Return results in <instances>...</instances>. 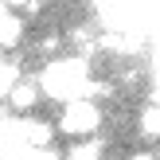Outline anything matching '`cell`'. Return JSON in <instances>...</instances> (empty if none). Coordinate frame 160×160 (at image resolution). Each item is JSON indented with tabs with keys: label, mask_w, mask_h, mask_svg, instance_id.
Wrapping results in <instances>:
<instances>
[{
	"label": "cell",
	"mask_w": 160,
	"mask_h": 160,
	"mask_svg": "<svg viewBox=\"0 0 160 160\" xmlns=\"http://www.w3.org/2000/svg\"><path fill=\"white\" fill-rule=\"evenodd\" d=\"M39 86H43L51 98L59 102H86L90 94H102L106 86H94L90 78H86V62L78 59H62V62H51V67L39 74Z\"/></svg>",
	"instance_id": "cell-1"
},
{
	"label": "cell",
	"mask_w": 160,
	"mask_h": 160,
	"mask_svg": "<svg viewBox=\"0 0 160 160\" xmlns=\"http://www.w3.org/2000/svg\"><path fill=\"white\" fill-rule=\"evenodd\" d=\"M102 125V109L94 106L90 98L86 102H70L67 109H62V117H59V129L67 133V137H86V133H94Z\"/></svg>",
	"instance_id": "cell-2"
},
{
	"label": "cell",
	"mask_w": 160,
	"mask_h": 160,
	"mask_svg": "<svg viewBox=\"0 0 160 160\" xmlns=\"http://www.w3.org/2000/svg\"><path fill=\"white\" fill-rule=\"evenodd\" d=\"M55 141V129L47 121H23V145L28 148H47Z\"/></svg>",
	"instance_id": "cell-3"
},
{
	"label": "cell",
	"mask_w": 160,
	"mask_h": 160,
	"mask_svg": "<svg viewBox=\"0 0 160 160\" xmlns=\"http://www.w3.org/2000/svg\"><path fill=\"white\" fill-rule=\"evenodd\" d=\"M39 90H43V86L39 82H31V78H20V82H16V90H12V109H31L39 102Z\"/></svg>",
	"instance_id": "cell-4"
},
{
	"label": "cell",
	"mask_w": 160,
	"mask_h": 160,
	"mask_svg": "<svg viewBox=\"0 0 160 160\" xmlns=\"http://www.w3.org/2000/svg\"><path fill=\"white\" fill-rule=\"evenodd\" d=\"M23 39V20L20 16H8L4 23H0V47H16Z\"/></svg>",
	"instance_id": "cell-5"
},
{
	"label": "cell",
	"mask_w": 160,
	"mask_h": 160,
	"mask_svg": "<svg viewBox=\"0 0 160 160\" xmlns=\"http://www.w3.org/2000/svg\"><path fill=\"white\" fill-rule=\"evenodd\" d=\"M137 125H141L145 137H160V106H145L141 117H137Z\"/></svg>",
	"instance_id": "cell-6"
},
{
	"label": "cell",
	"mask_w": 160,
	"mask_h": 160,
	"mask_svg": "<svg viewBox=\"0 0 160 160\" xmlns=\"http://www.w3.org/2000/svg\"><path fill=\"white\" fill-rule=\"evenodd\" d=\"M67 160H102V145L98 141H82V145H74L67 152Z\"/></svg>",
	"instance_id": "cell-7"
},
{
	"label": "cell",
	"mask_w": 160,
	"mask_h": 160,
	"mask_svg": "<svg viewBox=\"0 0 160 160\" xmlns=\"http://www.w3.org/2000/svg\"><path fill=\"white\" fill-rule=\"evenodd\" d=\"M4 160H55V156L47 152V148H20V152H12Z\"/></svg>",
	"instance_id": "cell-8"
},
{
	"label": "cell",
	"mask_w": 160,
	"mask_h": 160,
	"mask_svg": "<svg viewBox=\"0 0 160 160\" xmlns=\"http://www.w3.org/2000/svg\"><path fill=\"white\" fill-rule=\"evenodd\" d=\"M39 8H43V0H28V8H23V16H39Z\"/></svg>",
	"instance_id": "cell-9"
},
{
	"label": "cell",
	"mask_w": 160,
	"mask_h": 160,
	"mask_svg": "<svg viewBox=\"0 0 160 160\" xmlns=\"http://www.w3.org/2000/svg\"><path fill=\"white\" fill-rule=\"evenodd\" d=\"M8 16H12V8H8V0H0V23H4Z\"/></svg>",
	"instance_id": "cell-10"
},
{
	"label": "cell",
	"mask_w": 160,
	"mask_h": 160,
	"mask_svg": "<svg viewBox=\"0 0 160 160\" xmlns=\"http://www.w3.org/2000/svg\"><path fill=\"white\" fill-rule=\"evenodd\" d=\"M129 160H156V156H152V152H133Z\"/></svg>",
	"instance_id": "cell-11"
},
{
	"label": "cell",
	"mask_w": 160,
	"mask_h": 160,
	"mask_svg": "<svg viewBox=\"0 0 160 160\" xmlns=\"http://www.w3.org/2000/svg\"><path fill=\"white\" fill-rule=\"evenodd\" d=\"M8 8H28V0H8Z\"/></svg>",
	"instance_id": "cell-12"
}]
</instances>
